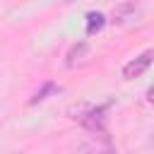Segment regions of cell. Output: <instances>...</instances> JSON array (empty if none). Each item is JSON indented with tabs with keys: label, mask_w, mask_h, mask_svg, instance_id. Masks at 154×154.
Masks as SVG:
<instances>
[{
	"label": "cell",
	"mask_w": 154,
	"mask_h": 154,
	"mask_svg": "<svg viewBox=\"0 0 154 154\" xmlns=\"http://www.w3.org/2000/svg\"><path fill=\"white\" fill-rule=\"evenodd\" d=\"M108 106H111V103L91 106L82 118H77L79 125H82L84 130H89L91 135H96V137H108V128H106V111H108Z\"/></svg>",
	"instance_id": "1"
},
{
	"label": "cell",
	"mask_w": 154,
	"mask_h": 154,
	"mask_svg": "<svg viewBox=\"0 0 154 154\" xmlns=\"http://www.w3.org/2000/svg\"><path fill=\"white\" fill-rule=\"evenodd\" d=\"M152 65V51H144L142 55H137L135 60H130L125 67H123V77L125 79H137L147 72V67Z\"/></svg>",
	"instance_id": "2"
},
{
	"label": "cell",
	"mask_w": 154,
	"mask_h": 154,
	"mask_svg": "<svg viewBox=\"0 0 154 154\" xmlns=\"http://www.w3.org/2000/svg\"><path fill=\"white\" fill-rule=\"evenodd\" d=\"M135 14H137V5L132 2V0H125V2H118L116 7H113V12H111V24H128V22H132L135 19Z\"/></svg>",
	"instance_id": "3"
},
{
	"label": "cell",
	"mask_w": 154,
	"mask_h": 154,
	"mask_svg": "<svg viewBox=\"0 0 154 154\" xmlns=\"http://www.w3.org/2000/svg\"><path fill=\"white\" fill-rule=\"evenodd\" d=\"M87 58H89V43H87V41H79V43H75V46L67 51L65 65H67V67H75V65L84 63Z\"/></svg>",
	"instance_id": "4"
},
{
	"label": "cell",
	"mask_w": 154,
	"mask_h": 154,
	"mask_svg": "<svg viewBox=\"0 0 154 154\" xmlns=\"http://www.w3.org/2000/svg\"><path fill=\"white\" fill-rule=\"evenodd\" d=\"M58 91H60V84H55V82H51V79H48V82H43V84H41V89L29 99V103H31V106H34V103H41V101H46L51 94H58Z\"/></svg>",
	"instance_id": "5"
},
{
	"label": "cell",
	"mask_w": 154,
	"mask_h": 154,
	"mask_svg": "<svg viewBox=\"0 0 154 154\" xmlns=\"http://www.w3.org/2000/svg\"><path fill=\"white\" fill-rule=\"evenodd\" d=\"M103 26H106V17H103L101 12H89V14H87V34H89V36L99 34Z\"/></svg>",
	"instance_id": "6"
},
{
	"label": "cell",
	"mask_w": 154,
	"mask_h": 154,
	"mask_svg": "<svg viewBox=\"0 0 154 154\" xmlns=\"http://www.w3.org/2000/svg\"><path fill=\"white\" fill-rule=\"evenodd\" d=\"M91 106H94V103H89V101H79V103H72V106L67 108V116L77 120V118H82V116H84V113H87Z\"/></svg>",
	"instance_id": "7"
}]
</instances>
